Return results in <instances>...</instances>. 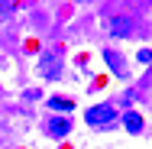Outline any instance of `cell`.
Instances as JSON below:
<instances>
[{
  "label": "cell",
  "instance_id": "obj_6",
  "mask_svg": "<svg viewBox=\"0 0 152 149\" xmlns=\"http://www.w3.org/2000/svg\"><path fill=\"white\" fill-rule=\"evenodd\" d=\"M104 59L110 62V68H113L117 75H123V65H120V55H117V52H104Z\"/></svg>",
  "mask_w": 152,
  "mask_h": 149
},
{
  "label": "cell",
  "instance_id": "obj_3",
  "mask_svg": "<svg viewBox=\"0 0 152 149\" xmlns=\"http://www.w3.org/2000/svg\"><path fill=\"white\" fill-rule=\"evenodd\" d=\"M110 29H113V36H129V32H133V23H129L126 16H113V20H110Z\"/></svg>",
  "mask_w": 152,
  "mask_h": 149
},
{
  "label": "cell",
  "instance_id": "obj_7",
  "mask_svg": "<svg viewBox=\"0 0 152 149\" xmlns=\"http://www.w3.org/2000/svg\"><path fill=\"white\" fill-rule=\"evenodd\" d=\"M136 59H139V62H152V52H149V49H142V52H139Z\"/></svg>",
  "mask_w": 152,
  "mask_h": 149
},
{
  "label": "cell",
  "instance_id": "obj_8",
  "mask_svg": "<svg viewBox=\"0 0 152 149\" xmlns=\"http://www.w3.org/2000/svg\"><path fill=\"white\" fill-rule=\"evenodd\" d=\"M78 3H91V0H78Z\"/></svg>",
  "mask_w": 152,
  "mask_h": 149
},
{
  "label": "cell",
  "instance_id": "obj_5",
  "mask_svg": "<svg viewBox=\"0 0 152 149\" xmlns=\"http://www.w3.org/2000/svg\"><path fill=\"white\" fill-rule=\"evenodd\" d=\"M49 107H52V110H75V104H71L68 97H52Z\"/></svg>",
  "mask_w": 152,
  "mask_h": 149
},
{
  "label": "cell",
  "instance_id": "obj_2",
  "mask_svg": "<svg viewBox=\"0 0 152 149\" xmlns=\"http://www.w3.org/2000/svg\"><path fill=\"white\" fill-rule=\"evenodd\" d=\"M68 130H71V120H68V117H58V120L52 117V120H49V133H52V136H65Z\"/></svg>",
  "mask_w": 152,
  "mask_h": 149
},
{
  "label": "cell",
  "instance_id": "obj_1",
  "mask_svg": "<svg viewBox=\"0 0 152 149\" xmlns=\"http://www.w3.org/2000/svg\"><path fill=\"white\" fill-rule=\"evenodd\" d=\"M84 120H88L91 126H107V123L117 120V110H113L110 104H97V107H91V110L84 114Z\"/></svg>",
  "mask_w": 152,
  "mask_h": 149
},
{
  "label": "cell",
  "instance_id": "obj_4",
  "mask_svg": "<svg viewBox=\"0 0 152 149\" xmlns=\"http://www.w3.org/2000/svg\"><path fill=\"white\" fill-rule=\"evenodd\" d=\"M123 126H126L129 133H139V130H142V117H139L136 110H126V114H123Z\"/></svg>",
  "mask_w": 152,
  "mask_h": 149
}]
</instances>
